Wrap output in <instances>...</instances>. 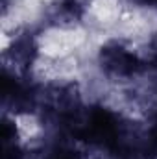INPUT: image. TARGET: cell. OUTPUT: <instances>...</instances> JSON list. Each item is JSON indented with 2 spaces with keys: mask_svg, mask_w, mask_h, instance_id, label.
<instances>
[{
  "mask_svg": "<svg viewBox=\"0 0 157 159\" xmlns=\"http://www.w3.org/2000/svg\"><path fill=\"white\" fill-rule=\"evenodd\" d=\"M107 43H111L109 37L92 34L79 19H70L46 22L34 34L32 46L35 56L65 59L79 54L100 56Z\"/></svg>",
  "mask_w": 157,
  "mask_h": 159,
  "instance_id": "obj_1",
  "label": "cell"
},
{
  "mask_svg": "<svg viewBox=\"0 0 157 159\" xmlns=\"http://www.w3.org/2000/svg\"><path fill=\"white\" fill-rule=\"evenodd\" d=\"M109 37L129 52L148 57L157 43V4L131 2Z\"/></svg>",
  "mask_w": 157,
  "mask_h": 159,
  "instance_id": "obj_2",
  "label": "cell"
},
{
  "mask_svg": "<svg viewBox=\"0 0 157 159\" xmlns=\"http://www.w3.org/2000/svg\"><path fill=\"white\" fill-rule=\"evenodd\" d=\"M96 59L100 57H92L89 54H79L65 59H50L34 54L28 65V76L34 83L41 87H52V89L74 87L83 67L89 61H96Z\"/></svg>",
  "mask_w": 157,
  "mask_h": 159,
  "instance_id": "obj_3",
  "label": "cell"
},
{
  "mask_svg": "<svg viewBox=\"0 0 157 159\" xmlns=\"http://www.w3.org/2000/svg\"><path fill=\"white\" fill-rule=\"evenodd\" d=\"M129 6V0H81L79 20L92 34L109 37Z\"/></svg>",
  "mask_w": 157,
  "mask_h": 159,
  "instance_id": "obj_4",
  "label": "cell"
},
{
  "mask_svg": "<svg viewBox=\"0 0 157 159\" xmlns=\"http://www.w3.org/2000/svg\"><path fill=\"white\" fill-rule=\"evenodd\" d=\"M13 131L20 148L32 152L46 141V122L34 111H19L13 115Z\"/></svg>",
  "mask_w": 157,
  "mask_h": 159,
  "instance_id": "obj_5",
  "label": "cell"
},
{
  "mask_svg": "<svg viewBox=\"0 0 157 159\" xmlns=\"http://www.w3.org/2000/svg\"><path fill=\"white\" fill-rule=\"evenodd\" d=\"M78 159H117L109 150L100 148V146H89L85 152L79 154Z\"/></svg>",
  "mask_w": 157,
  "mask_h": 159,
  "instance_id": "obj_6",
  "label": "cell"
},
{
  "mask_svg": "<svg viewBox=\"0 0 157 159\" xmlns=\"http://www.w3.org/2000/svg\"><path fill=\"white\" fill-rule=\"evenodd\" d=\"M154 159H157V157H154Z\"/></svg>",
  "mask_w": 157,
  "mask_h": 159,
  "instance_id": "obj_7",
  "label": "cell"
}]
</instances>
